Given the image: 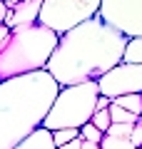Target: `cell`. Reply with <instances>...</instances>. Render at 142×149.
<instances>
[{
    "mask_svg": "<svg viewBox=\"0 0 142 149\" xmlns=\"http://www.w3.org/2000/svg\"><path fill=\"white\" fill-rule=\"evenodd\" d=\"M3 3H5V8H15L20 0H3Z\"/></svg>",
    "mask_w": 142,
    "mask_h": 149,
    "instance_id": "24",
    "label": "cell"
},
{
    "mask_svg": "<svg viewBox=\"0 0 142 149\" xmlns=\"http://www.w3.org/2000/svg\"><path fill=\"white\" fill-rule=\"evenodd\" d=\"M55 149H80V137L72 139V142H67V144H63V147H55Z\"/></svg>",
    "mask_w": 142,
    "mask_h": 149,
    "instance_id": "21",
    "label": "cell"
},
{
    "mask_svg": "<svg viewBox=\"0 0 142 149\" xmlns=\"http://www.w3.org/2000/svg\"><path fill=\"white\" fill-rule=\"evenodd\" d=\"M40 5H42V0H20L15 8H8L3 25H5L8 30H13V27H30V25H37Z\"/></svg>",
    "mask_w": 142,
    "mask_h": 149,
    "instance_id": "8",
    "label": "cell"
},
{
    "mask_svg": "<svg viewBox=\"0 0 142 149\" xmlns=\"http://www.w3.org/2000/svg\"><path fill=\"white\" fill-rule=\"evenodd\" d=\"M97 92L110 102L122 95H142V65H115L97 80Z\"/></svg>",
    "mask_w": 142,
    "mask_h": 149,
    "instance_id": "7",
    "label": "cell"
},
{
    "mask_svg": "<svg viewBox=\"0 0 142 149\" xmlns=\"http://www.w3.org/2000/svg\"><path fill=\"white\" fill-rule=\"evenodd\" d=\"M140 122H142V114H140Z\"/></svg>",
    "mask_w": 142,
    "mask_h": 149,
    "instance_id": "25",
    "label": "cell"
},
{
    "mask_svg": "<svg viewBox=\"0 0 142 149\" xmlns=\"http://www.w3.org/2000/svg\"><path fill=\"white\" fill-rule=\"evenodd\" d=\"M132 127L135 124H110V129H107V137H125V139H130V134H132Z\"/></svg>",
    "mask_w": 142,
    "mask_h": 149,
    "instance_id": "17",
    "label": "cell"
},
{
    "mask_svg": "<svg viewBox=\"0 0 142 149\" xmlns=\"http://www.w3.org/2000/svg\"><path fill=\"white\" fill-rule=\"evenodd\" d=\"M112 104L127 109L130 114H135L137 119H140V114H142V95H122V97H117V100H112Z\"/></svg>",
    "mask_w": 142,
    "mask_h": 149,
    "instance_id": "11",
    "label": "cell"
},
{
    "mask_svg": "<svg viewBox=\"0 0 142 149\" xmlns=\"http://www.w3.org/2000/svg\"><path fill=\"white\" fill-rule=\"evenodd\" d=\"M100 5L102 0H42L37 25H45L55 35H63L75 25L95 17L100 13Z\"/></svg>",
    "mask_w": 142,
    "mask_h": 149,
    "instance_id": "5",
    "label": "cell"
},
{
    "mask_svg": "<svg viewBox=\"0 0 142 149\" xmlns=\"http://www.w3.org/2000/svg\"><path fill=\"white\" fill-rule=\"evenodd\" d=\"M77 132H80V139H82V142H95V144H100V142H102V137H105L100 129H95L90 122H87V124H82Z\"/></svg>",
    "mask_w": 142,
    "mask_h": 149,
    "instance_id": "14",
    "label": "cell"
},
{
    "mask_svg": "<svg viewBox=\"0 0 142 149\" xmlns=\"http://www.w3.org/2000/svg\"><path fill=\"white\" fill-rule=\"evenodd\" d=\"M8 35H10V30H8L5 25H0V50H3V45H5V40H8Z\"/></svg>",
    "mask_w": 142,
    "mask_h": 149,
    "instance_id": "20",
    "label": "cell"
},
{
    "mask_svg": "<svg viewBox=\"0 0 142 149\" xmlns=\"http://www.w3.org/2000/svg\"><path fill=\"white\" fill-rule=\"evenodd\" d=\"M125 45L127 37L120 30L95 15L58 37V47L47 60L45 72L60 87L97 82L105 72L122 62Z\"/></svg>",
    "mask_w": 142,
    "mask_h": 149,
    "instance_id": "1",
    "label": "cell"
},
{
    "mask_svg": "<svg viewBox=\"0 0 142 149\" xmlns=\"http://www.w3.org/2000/svg\"><path fill=\"white\" fill-rule=\"evenodd\" d=\"M80 149H100V144H95V142H82V139H80Z\"/></svg>",
    "mask_w": 142,
    "mask_h": 149,
    "instance_id": "22",
    "label": "cell"
},
{
    "mask_svg": "<svg viewBox=\"0 0 142 149\" xmlns=\"http://www.w3.org/2000/svg\"><path fill=\"white\" fill-rule=\"evenodd\" d=\"M13 149H55V142H53V132L50 129H42L37 127L35 132H30L20 144H15Z\"/></svg>",
    "mask_w": 142,
    "mask_h": 149,
    "instance_id": "9",
    "label": "cell"
},
{
    "mask_svg": "<svg viewBox=\"0 0 142 149\" xmlns=\"http://www.w3.org/2000/svg\"><path fill=\"white\" fill-rule=\"evenodd\" d=\"M107 114H110V122H112V124H135V122H137L135 114H130L127 109L112 104V102H110V107H107Z\"/></svg>",
    "mask_w": 142,
    "mask_h": 149,
    "instance_id": "12",
    "label": "cell"
},
{
    "mask_svg": "<svg viewBox=\"0 0 142 149\" xmlns=\"http://www.w3.org/2000/svg\"><path fill=\"white\" fill-rule=\"evenodd\" d=\"M97 15L125 37H142V0H102Z\"/></svg>",
    "mask_w": 142,
    "mask_h": 149,
    "instance_id": "6",
    "label": "cell"
},
{
    "mask_svg": "<svg viewBox=\"0 0 142 149\" xmlns=\"http://www.w3.org/2000/svg\"><path fill=\"white\" fill-rule=\"evenodd\" d=\"M77 137H80L77 129H55V132H53V142H55V147H63V144L72 142V139H77Z\"/></svg>",
    "mask_w": 142,
    "mask_h": 149,
    "instance_id": "15",
    "label": "cell"
},
{
    "mask_svg": "<svg viewBox=\"0 0 142 149\" xmlns=\"http://www.w3.org/2000/svg\"><path fill=\"white\" fill-rule=\"evenodd\" d=\"M100 149H135L132 147V142L130 139H125V137H102V142H100Z\"/></svg>",
    "mask_w": 142,
    "mask_h": 149,
    "instance_id": "13",
    "label": "cell"
},
{
    "mask_svg": "<svg viewBox=\"0 0 142 149\" xmlns=\"http://www.w3.org/2000/svg\"><path fill=\"white\" fill-rule=\"evenodd\" d=\"M5 13H8V8H5V3L0 0V25H3V20H5Z\"/></svg>",
    "mask_w": 142,
    "mask_h": 149,
    "instance_id": "23",
    "label": "cell"
},
{
    "mask_svg": "<svg viewBox=\"0 0 142 149\" xmlns=\"http://www.w3.org/2000/svg\"><path fill=\"white\" fill-rule=\"evenodd\" d=\"M122 62L127 65H142V37H127Z\"/></svg>",
    "mask_w": 142,
    "mask_h": 149,
    "instance_id": "10",
    "label": "cell"
},
{
    "mask_svg": "<svg viewBox=\"0 0 142 149\" xmlns=\"http://www.w3.org/2000/svg\"><path fill=\"white\" fill-rule=\"evenodd\" d=\"M58 37L45 25L13 27L0 50V82L45 70L47 60L58 47Z\"/></svg>",
    "mask_w": 142,
    "mask_h": 149,
    "instance_id": "3",
    "label": "cell"
},
{
    "mask_svg": "<svg viewBox=\"0 0 142 149\" xmlns=\"http://www.w3.org/2000/svg\"><path fill=\"white\" fill-rule=\"evenodd\" d=\"M130 142H132V147H135V149H142V122H140V119H137L135 127H132Z\"/></svg>",
    "mask_w": 142,
    "mask_h": 149,
    "instance_id": "18",
    "label": "cell"
},
{
    "mask_svg": "<svg viewBox=\"0 0 142 149\" xmlns=\"http://www.w3.org/2000/svg\"><path fill=\"white\" fill-rule=\"evenodd\" d=\"M58 92L60 85L45 70L0 82V149H13L42 127Z\"/></svg>",
    "mask_w": 142,
    "mask_h": 149,
    "instance_id": "2",
    "label": "cell"
},
{
    "mask_svg": "<svg viewBox=\"0 0 142 149\" xmlns=\"http://www.w3.org/2000/svg\"><path fill=\"white\" fill-rule=\"evenodd\" d=\"M107 107H110V100L102 97V95H97V100H95V112H102V109H107Z\"/></svg>",
    "mask_w": 142,
    "mask_h": 149,
    "instance_id": "19",
    "label": "cell"
},
{
    "mask_svg": "<svg viewBox=\"0 0 142 149\" xmlns=\"http://www.w3.org/2000/svg\"><path fill=\"white\" fill-rule=\"evenodd\" d=\"M90 124H92L95 129H100V132L105 134L107 129H110V124H112V122H110V114H107V109L95 112V114H92V119H90Z\"/></svg>",
    "mask_w": 142,
    "mask_h": 149,
    "instance_id": "16",
    "label": "cell"
},
{
    "mask_svg": "<svg viewBox=\"0 0 142 149\" xmlns=\"http://www.w3.org/2000/svg\"><path fill=\"white\" fill-rule=\"evenodd\" d=\"M97 82H82V85L60 87L58 97L53 100L42 119V129H80L87 124L95 114V100H97Z\"/></svg>",
    "mask_w": 142,
    "mask_h": 149,
    "instance_id": "4",
    "label": "cell"
}]
</instances>
